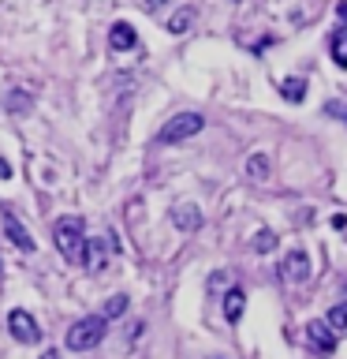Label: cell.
<instances>
[{"mask_svg": "<svg viewBox=\"0 0 347 359\" xmlns=\"http://www.w3.org/2000/svg\"><path fill=\"white\" fill-rule=\"evenodd\" d=\"M206 128V116L201 112H179V116H172L161 128V135H157V142L161 146H176V142H187V139H194V135Z\"/></svg>", "mask_w": 347, "mask_h": 359, "instance_id": "3957f363", "label": "cell"}, {"mask_svg": "<svg viewBox=\"0 0 347 359\" xmlns=\"http://www.w3.org/2000/svg\"><path fill=\"white\" fill-rule=\"evenodd\" d=\"M8 333L15 337L19 344H38L41 341V325L34 322L30 311H22V307H15V311L8 314Z\"/></svg>", "mask_w": 347, "mask_h": 359, "instance_id": "277c9868", "label": "cell"}, {"mask_svg": "<svg viewBox=\"0 0 347 359\" xmlns=\"http://www.w3.org/2000/svg\"><path fill=\"white\" fill-rule=\"evenodd\" d=\"M280 280H288V285H302V280H310V255L306 251L284 255V262H280Z\"/></svg>", "mask_w": 347, "mask_h": 359, "instance_id": "5b68a950", "label": "cell"}, {"mask_svg": "<svg viewBox=\"0 0 347 359\" xmlns=\"http://www.w3.org/2000/svg\"><path fill=\"white\" fill-rule=\"evenodd\" d=\"M336 15H340V19L347 22V0H340V8H336Z\"/></svg>", "mask_w": 347, "mask_h": 359, "instance_id": "44dd1931", "label": "cell"}, {"mask_svg": "<svg viewBox=\"0 0 347 359\" xmlns=\"http://www.w3.org/2000/svg\"><path fill=\"white\" fill-rule=\"evenodd\" d=\"M172 224L179 232H198L201 229V210L198 206H176L172 210Z\"/></svg>", "mask_w": 347, "mask_h": 359, "instance_id": "30bf717a", "label": "cell"}, {"mask_svg": "<svg viewBox=\"0 0 347 359\" xmlns=\"http://www.w3.org/2000/svg\"><path fill=\"white\" fill-rule=\"evenodd\" d=\"M325 322H329L336 333H347V307H344V303H340V307H332L329 314H325Z\"/></svg>", "mask_w": 347, "mask_h": 359, "instance_id": "e0dca14e", "label": "cell"}, {"mask_svg": "<svg viewBox=\"0 0 347 359\" xmlns=\"http://www.w3.org/2000/svg\"><path fill=\"white\" fill-rule=\"evenodd\" d=\"M0 180H11V161H4V157H0Z\"/></svg>", "mask_w": 347, "mask_h": 359, "instance_id": "ffe728a7", "label": "cell"}, {"mask_svg": "<svg viewBox=\"0 0 347 359\" xmlns=\"http://www.w3.org/2000/svg\"><path fill=\"white\" fill-rule=\"evenodd\" d=\"M250 247H254L257 255H269V251H276V232H269V229H262V232L254 236V243H250Z\"/></svg>", "mask_w": 347, "mask_h": 359, "instance_id": "9a60e30c", "label": "cell"}, {"mask_svg": "<svg viewBox=\"0 0 347 359\" xmlns=\"http://www.w3.org/2000/svg\"><path fill=\"white\" fill-rule=\"evenodd\" d=\"M243 307H246V292H243L239 285L224 292V318H228L232 325H235V322L243 318Z\"/></svg>", "mask_w": 347, "mask_h": 359, "instance_id": "8fae6325", "label": "cell"}, {"mask_svg": "<svg viewBox=\"0 0 347 359\" xmlns=\"http://www.w3.org/2000/svg\"><path fill=\"white\" fill-rule=\"evenodd\" d=\"M52 240H56V251L64 255V262L83 266V247H86L83 217H60V221H56V229H52Z\"/></svg>", "mask_w": 347, "mask_h": 359, "instance_id": "6da1fadb", "label": "cell"}, {"mask_svg": "<svg viewBox=\"0 0 347 359\" xmlns=\"http://www.w3.org/2000/svg\"><path fill=\"white\" fill-rule=\"evenodd\" d=\"M4 236L19 247V251H34V247H38V243H34V236L22 229V221H19L11 210H4Z\"/></svg>", "mask_w": 347, "mask_h": 359, "instance_id": "ba28073f", "label": "cell"}, {"mask_svg": "<svg viewBox=\"0 0 347 359\" xmlns=\"http://www.w3.org/2000/svg\"><path fill=\"white\" fill-rule=\"evenodd\" d=\"M329 53H332V60L336 67H347V30H332V38H329Z\"/></svg>", "mask_w": 347, "mask_h": 359, "instance_id": "7c38bea8", "label": "cell"}, {"mask_svg": "<svg viewBox=\"0 0 347 359\" xmlns=\"http://www.w3.org/2000/svg\"><path fill=\"white\" fill-rule=\"evenodd\" d=\"M41 359H60V352H52V348H49V352H45Z\"/></svg>", "mask_w": 347, "mask_h": 359, "instance_id": "7402d4cb", "label": "cell"}, {"mask_svg": "<svg viewBox=\"0 0 347 359\" xmlns=\"http://www.w3.org/2000/svg\"><path fill=\"white\" fill-rule=\"evenodd\" d=\"M105 333H108L105 314H86V318H78L71 330H67L64 344L71 348V352H90V348H97L101 341H105Z\"/></svg>", "mask_w": 347, "mask_h": 359, "instance_id": "7a4b0ae2", "label": "cell"}, {"mask_svg": "<svg viewBox=\"0 0 347 359\" xmlns=\"http://www.w3.org/2000/svg\"><path fill=\"white\" fill-rule=\"evenodd\" d=\"M83 266L90 269V273H101V269L108 266V243H105V240H86V247H83Z\"/></svg>", "mask_w": 347, "mask_h": 359, "instance_id": "9c48e42d", "label": "cell"}, {"mask_svg": "<svg viewBox=\"0 0 347 359\" xmlns=\"http://www.w3.org/2000/svg\"><path fill=\"white\" fill-rule=\"evenodd\" d=\"M306 341H310L313 352H321V355H332V352H336V330H332L325 318H318V322L306 325Z\"/></svg>", "mask_w": 347, "mask_h": 359, "instance_id": "8992f818", "label": "cell"}, {"mask_svg": "<svg viewBox=\"0 0 347 359\" xmlns=\"http://www.w3.org/2000/svg\"><path fill=\"white\" fill-rule=\"evenodd\" d=\"M146 4H153V8H157V4H164V0H146Z\"/></svg>", "mask_w": 347, "mask_h": 359, "instance_id": "603a6c76", "label": "cell"}, {"mask_svg": "<svg viewBox=\"0 0 347 359\" xmlns=\"http://www.w3.org/2000/svg\"><path fill=\"white\" fill-rule=\"evenodd\" d=\"M194 27V8H179L172 19H168V34H187Z\"/></svg>", "mask_w": 347, "mask_h": 359, "instance_id": "4fadbf2b", "label": "cell"}, {"mask_svg": "<svg viewBox=\"0 0 347 359\" xmlns=\"http://www.w3.org/2000/svg\"><path fill=\"white\" fill-rule=\"evenodd\" d=\"M280 94H284V101H299L306 97V79H284V83H280Z\"/></svg>", "mask_w": 347, "mask_h": 359, "instance_id": "5bb4252c", "label": "cell"}, {"mask_svg": "<svg viewBox=\"0 0 347 359\" xmlns=\"http://www.w3.org/2000/svg\"><path fill=\"white\" fill-rule=\"evenodd\" d=\"M246 172H250V180H265L269 176V157L265 154H254L250 161H246Z\"/></svg>", "mask_w": 347, "mask_h": 359, "instance_id": "2e32d148", "label": "cell"}, {"mask_svg": "<svg viewBox=\"0 0 347 359\" xmlns=\"http://www.w3.org/2000/svg\"><path fill=\"white\" fill-rule=\"evenodd\" d=\"M123 311H127V296H112L101 314H105V318H116V314H123Z\"/></svg>", "mask_w": 347, "mask_h": 359, "instance_id": "ac0fdd59", "label": "cell"}, {"mask_svg": "<svg viewBox=\"0 0 347 359\" xmlns=\"http://www.w3.org/2000/svg\"><path fill=\"white\" fill-rule=\"evenodd\" d=\"M4 105H8V109H27V105H30V97H27V94H11Z\"/></svg>", "mask_w": 347, "mask_h": 359, "instance_id": "d6986e66", "label": "cell"}, {"mask_svg": "<svg viewBox=\"0 0 347 359\" xmlns=\"http://www.w3.org/2000/svg\"><path fill=\"white\" fill-rule=\"evenodd\" d=\"M134 45H139V34H134L131 22H112V30H108V49H112V53H131Z\"/></svg>", "mask_w": 347, "mask_h": 359, "instance_id": "52a82bcc", "label": "cell"}]
</instances>
